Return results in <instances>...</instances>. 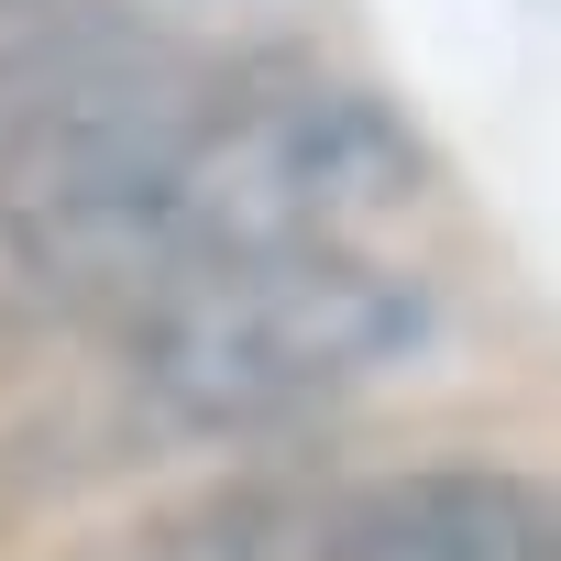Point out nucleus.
<instances>
[{"label": "nucleus", "mask_w": 561, "mask_h": 561, "mask_svg": "<svg viewBox=\"0 0 561 561\" xmlns=\"http://www.w3.org/2000/svg\"><path fill=\"white\" fill-rule=\"evenodd\" d=\"M122 320H133V397L187 440L298 430L430 353V287L375 264L364 242L187 264Z\"/></svg>", "instance_id": "nucleus-1"}, {"label": "nucleus", "mask_w": 561, "mask_h": 561, "mask_svg": "<svg viewBox=\"0 0 561 561\" xmlns=\"http://www.w3.org/2000/svg\"><path fill=\"white\" fill-rule=\"evenodd\" d=\"M430 198V144L375 89H287V100H220L165 165V275L231 264V253H298V242H364Z\"/></svg>", "instance_id": "nucleus-2"}, {"label": "nucleus", "mask_w": 561, "mask_h": 561, "mask_svg": "<svg viewBox=\"0 0 561 561\" xmlns=\"http://www.w3.org/2000/svg\"><path fill=\"white\" fill-rule=\"evenodd\" d=\"M209 67H187L154 34L122 23H67L34 45H0V209L133 176L176 154L209 122Z\"/></svg>", "instance_id": "nucleus-3"}, {"label": "nucleus", "mask_w": 561, "mask_h": 561, "mask_svg": "<svg viewBox=\"0 0 561 561\" xmlns=\"http://www.w3.org/2000/svg\"><path fill=\"white\" fill-rule=\"evenodd\" d=\"M309 561H561V517L528 473L419 462L309 495Z\"/></svg>", "instance_id": "nucleus-4"}, {"label": "nucleus", "mask_w": 561, "mask_h": 561, "mask_svg": "<svg viewBox=\"0 0 561 561\" xmlns=\"http://www.w3.org/2000/svg\"><path fill=\"white\" fill-rule=\"evenodd\" d=\"M67 561H309V495H287V484L198 495V506L133 517L111 539H78Z\"/></svg>", "instance_id": "nucleus-5"}]
</instances>
